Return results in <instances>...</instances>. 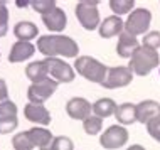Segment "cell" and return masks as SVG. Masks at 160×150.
Here are the masks:
<instances>
[{
	"label": "cell",
	"instance_id": "1",
	"mask_svg": "<svg viewBox=\"0 0 160 150\" xmlns=\"http://www.w3.org/2000/svg\"><path fill=\"white\" fill-rule=\"evenodd\" d=\"M37 51L47 58H56V56L76 58L79 48L78 42L68 36H41L37 39Z\"/></svg>",
	"mask_w": 160,
	"mask_h": 150
},
{
	"label": "cell",
	"instance_id": "2",
	"mask_svg": "<svg viewBox=\"0 0 160 150\" xmlns=\"http://www.w3.org/2000/svg\"><path fill=\"white\" fill-rule=\"evenodd\" d=\"M74 68L84 79L91 81V83L101 84L108 74V68L91 56H79L74 62Z\"/></svg>",
	"mask_w": 160,
	"mask_h": 150
},
{
	"label": "cell",
	"instance_id": "3",
	"mask_svg": "<svg viewBox=\"0 0 160 150\" xmlns=\"http://www.w3.org/2000/svg\"><path fill=\"white\" fill-rule=\"evenodd\" d=\"M160 58L158 52L148 48H138L135 51V54L132 56V61H130V69L135 72L137 76H147L152 69L158 66Z\"/></svg>",
	"mask_w": 160,
	"mask_h": 150
},
{
	"label": "cell",
	"instance_id": "4",
	"mask_svg": "<svg viewBox=\"0 0 160 150\" xmlns=\"http://www.w3.org/2000/svg\"><path fill=\"white\" fill-rule=\"evenodd\" d=\"M152 22V12L148 8H135L130 12L127 22H125V32L130 36H140L145 34Z\"/></svg>",
	"mask_w": 160,
	"mask_h": 150
},
{
	"label": "cell",
	"instance_id": "5",
	"mask_svg": "<svg viewBox=\"0 0 160 150\" xmlns=\"http://www.w3.org/2000/svg\"><path fill=\"white\" fill-rule=\"evenodd\" d=\"M76 17L86 31H94V29L99 27V24H101L96 2H88V0L79 2L76 5Z\"/></svg>",
	"mask_w": 160,
	"mask_h": 150
},
{
	"label": "cell",
	"instance_id": "6",
	"mask_svg": "<svg viewBox=\"0 0 160 150\" xmlns=\"http://www.w3.org/2000/svg\"><path fill=\"white\" fill-rule=\"evenodd\" d=\"M58 81L47 78L41 83H32L27 89V96L31 103H37V105H42L46 100H49L51 96L54 95V91L58 89Z\"/></svg>",
	"mask_w": 160,
	"mask_h": 150
},
{
	"label": "cell",
	"instance_id": "7",
	"mask_svg": "<svg viewBox=\"0 0 160 150\" xmlns=\"http://www.w3.org/2000/svg\"><path fill=\"white\" fill-rule=\"evenodd\" d=\"M128 142V132L125 130L122 125H111L105 130V133L99 138L103 148L106 150H116L120 147H123Z\"/></svg>",
	"mask_w": 160,
	"mask_h": 150
},
{
	"label": "cell",
	"instance_id": "8",
	"mask_svg": "<svg viewBox=\"0 0 160 150\" xmlns=\"http://www.w3.org/2000/svg\"><path fill=\"white\" fill-rule=\"evenodd\" d=\"M133 79V71L130 68L118 66V68H110L105 81L101 83L103 88L106 89H115V88H123L128 86Z\"/></svg>",
	"mask_w": 160,
	"mask_h": 150
},
{
	"label": "cell",
	"instance_id": "9",
	"mask_svg": "<svg viewBox=\"0 0 160 150\" xmlns=\"http://www.w3.org/2000/svg\"><path fill=\"white\" fill-rule=\"evenodd\" d=\"M44 61L47 64V72H49L51 79L58 81V83H71L74 79V71L68 62L58 58H47Z\"/></svg>",
	"mask_w": 160,
	"mask_h": 150
},
{
	"label": "cell",
	"instance_id": "10",
	"mask_svg": "<svg viewBox=\"0 0 160 150\" xmlns=\"http://www.w3.org/2000/svg\"><path fill=\"white\" fill-rule=\"evenodd\" d=\"M42 22H44V25L49 29V31L61 32L68 25V17H66V14H64L62 8H59L58 5H56L54 8H51L49 12H46V14L42 15Z\"/></svg>",
	"mask_w": 160,
	"mask_h": 150
},
{
	"label": "cell",
	"instance_id": "11",
	"mask_svg": "<svg viewBox=\"0 0 160 150\" xmlns=\"http://www.w3.org/2000/svg\"><path fill=\"white\" fill-rule=\"evenodd\" d=\"M91 103L84 98H71L66 105V113L71 117L72 120H84L91 115Z\"/></svg>",
	"mask_w": 160,
	"mask_h": 150
},
{
	"label": "cell",
	"instance_id": "12",
	"mask_svg": "<svg viewBox=\"0 0 160 150\" xmlns=\"http://www.w3.org/2000/svg\"><path fill=\"white\" fill-rule=\"evenodd\" d=\"M153 118H160V103L153 100H145L137 105V122L148 123Z\"/></svg>",
	"mask_w": 160,
	"mask_h": 150
},
{
	"label": "cell",
	"instance_id": "13",
	"mask_svg": "<svg viewBox=\"0 0 160 150\" xmlns=\"http://www.w3.org/2000/svg\"><path fill=\"white\" fill-rule=\"evenodd\" d=\"M25 118L37 125H49L51 123V113L47 111L44 105H37V103H29L24 108Z\"/></svg>",
	"mask_w": 160,
	"mask_h": 150
},
{
	"label": "cell",
	"instance_id": "14",
	"mask_svg": "<svg viewBox=\"0 0 160 150\" xmlns=\"http://www.w3.org/2000/svg\"><path fill=\"white\" fill-rule=\"evenodd\" d=\"M123 29H125L123 20L118 15H110L99 24V36L103 39H111L115 36H120Z\"/></svg>",
	"mask_w": 160,
	"mask_h": 150
},
{
	"label": "cell",
	"instance_id": "15",
	"mask_svg": "<svg viewBox=\"0 0 160 150\" xmlns=\"http://www.w3.org/2000/svg\"><path fill=\"white\" fill-rule=\"evenodd\" d=\"M140 48L138 41L135 36H130L127 32H122L118 37V44H116V54L123 59H132V56L135 54V51Z\"/></svg>",
	"mask_w": 160,
	"mask_h": 150
},
{
	"label": "cell",
	"instance_id": "16",
	"mask_svg": "<svg viewBox=\"0 0 160 150\" xmlns=\"http://www.w3.org/2000/svg\"><path fill=\"white\" fill-rule=\"evenodd\" d=\"M34 52H36V46L34 44L25 42V41H17L10 49L8 61L10 62H22V61H25V59L32 58Z\"/></svg>",
	"mask_w": 160,
	"mask_h": 150
},
{
	"label": "cell",
	"instance_id": "17",
	"mask_svg": "<svg viewBox=\"0 0 160 150\" xmlns=\"http://www.w3.org/2000/svg\"><path fill=\"white\" fill-rule=\"evenodd\" d=\"M14 34H15V37L19 41L29 42L31 39H36V37L39 36V29L34 22H31V20H22V22L15 24Z\"/></svg>",
	"mask_w": 160,
	"mask_h": 150
},
{
	"label": "cell",
	"instance_id": "18",
	"mask_svg": "<svg viewBox=\"0 0 160 150\" xmlns=\"http://www.w3.org/2000/svg\"><path fill=\"white\" fill-rule=\"evenodd\" d=\"M115 118L118 120L122 125H132L137 122V105L132 103H122L116 106Z\"/></svg>",
	"mask_w": 160,
	"mask_h": 150
},
{
	"label": "cell",
	"instance_id": "19",
	"mask_svg": "<svg viewBox=\"0 0 160 150\" xmlns=\"http://www.w3.org/2000/svg\"><path fill=\"white\" fill-rule=\"evenodd\" d=\"M25 76L32 81V83H41L49 78V72H47V64L46 61H36L31 62L25 68Z\"/></svg>",
	"mask_w": 160,
	"mask_h": 150
},
{
	"label": "cell",
	"instance_id": "20",
	"mask_svg": "<svg viewBox=\"0 0 160 150\" xmlns=\"http://www.w3.org/2000/svg\"><path fill=\"white\" fill-rule=\"evenodd\" d=\"M27 133H29V137H31L32 143L36 145V147H39L41 150L46 148V147H49L51 142L54 140L52 133H51L49 130H46V128L34 127V128H31V130H27Z\"/></svg>",
	"mask_w": 160,
	"mask_h": 150
},
{
	"label": "cell",
	"instance_id": "21",
	"mask_svg": "<svg viewBox=\"0 0 160 150\" xmlns=\"http://www.w3.org/2000/svg\"><path fill=\"white\" fill-rule=\"evenodd\" d=\"M116 106L118 105H116L111 98H99V100L93 105V111L99 118H108V117H111V115H115Z\"/></svg>",
	"mask_w": 160,
	"mask_h": 150
},
{
	"label": "cell",
	"instance_id": "22",
	"mask_svg": "<svg viewBox=\"0 0 160 150\" xmlns=\"http://www.w3.org/2000/svg\"><path fill=\"white\" fill-rule=\"evenodd\" d=\"M101 127H103V118L96 117V115H89L83 122V128L88 135H98Z\"/></svg>",
	"mask_w": 160,
	"mask_h": 150
},
{
	"label": "cell",
	"instance_id": "23",
	"mask_svg": "<svg viewBox=\"0 0 160 150\" xmlns=\"http://www.w3.org/2000/svg\"><path fill=\"white\" fill-rule=\"evenodd\" d=\"M12 145H14L15 150H32L36 145L32 143L31 137H29L27 132H20L17 133L14 138H12Z\"/></svg>",
	"mask_w": 160,
	"mask_h": 150
},
{
	"label": "cell",
	"instance_id": "24",
	"mask_svg": "<svg viewBox=\"0 0 160 150\" xmlns=\"http://www.w3.org/2000/svg\"><path fill=\"white\" fill-rule=\"evenodd\" d=\"M133 7H135V2H133V0H110V8L118 17L123 15V14H128Z\"/></svg>",
	"mask_w": 160,
	"mask_h": 150
},
{
	"label": "cell",
	"instance_id": "25",
	"mask_svg": "<svg viewBox=\"0 0 160 150\" xmlns=\"http://www.w3.org/2000/svg\"><path fill=\"white\" fill-rule=\"evenodd\" d=\"M42 150H74V143H72L71 138L61 135V137H54V140L51 142L49 147Z\"/></svg>",
	"mask_w": 160,
	"mask_h": 150
},
{
	"label": "cell",
	"instance_id": "26",
	"mask_svg": "<svg viewBox=\"0 0 160 150\" xmlns=\"http://www.w3.org/2000/svg\"><path fill=\"white\" fill-rule=\"evenodd\" d=\"M17 117V106L14 101L7 100L0 103V120L2 118H14Z\"/></svg>",
	"mask_w": 160,
	"mask_h": 150
},
{
	"label": "cell",
	"instance_id": "27",
	"mask_svg": "<svg viewBox=\"0 0 160 150\" xmlns=\"http://www.w3.org/2000/svg\"><path fill=\"white\" fill-rule=\"evenodd\" d=\"M143 48H148L153 51H157L160 48V32L158 31H152V32L145 34L143 36Z\"/></svg>",
	"mask_w": 160,
	"mask_h": 150
},
{
	"label": "cell",
	"instance_id": "28",
	"mask_svg": "<svg viewBox=\"0 0 160 150\" xmlns=\"http://www.w3.org/2000/svg\"><path fill=\"white\" fill-rule=\"evenodd\" d=\"M31 7L36 12H39L41 15H44L46 12H49L51 8L56 7V3L52 2V0H36V2H31Z\"/></svg>",
	"mask_w": 160,
	"mask_h": 150
},
{
	"label": "cell",
	"instance_id": "29",
	"mask_svg": "<svg viewBox=\"0 0 160 150\" xmlns=\"http://www.w3.org/2000/svg\"><path fill=\"white\" fill-rule=\"evenodd\" d=\"M17 128V117L14 118H2L0 120V133L5 135V133H10Z\"/></svg>",
	"mask_w": 160,
	"mask_h": 150
},
{
	"label": "cell",
	"instance_id": "30",
	"mask_svg": "<svg viewBox=\"0 0 160 150\" xmlns=\"http://www.w3.org/2000/svg\"><path fill=\"white\" fill-rule=\"evenodd\" d=\"M7 22H8V8L0 3V37H3L7 34V29H8Z\"/></svg>",
	"mask_w": 160,
	"mask_h": 150
},
{
	"label": "cell",
	"instance_id": "31",
	"mask_svg": "<svg viewBox=\"0 0 160 150\" xmlns=\"http://www.w3.org/2000/svg\"><path fill=\"white\" fill-rule=\"evenodd\" d=\"M147 130H148L150 137L160 143V118H153L152 122L147 123Z\"/></svg>",
	"mask_w": 160,
	"mask_h": 150
},
{
	"label": "cell",
	"instance_id": "32",
	"mask_svg": "<svg viewBox=\"0 0 160 150\" xmlns=\"http://www.w3.org/2000/svg\"><path fill=\"white\" fill-rule=\"evenodd\" d=\"M7 96H8L7 83H5L3 79H0V103H2V101H7Z\"/></svg>",
	"mask_w": 160,
	"mask_h": 150
},
{
	"label": "cell",
	"instance_id": "33",
	"mask_svg": "<svg viewBox=\"0 0 160 150\" xmlns=\"http://www.w3.org/2000/svg\"><path fill=\"white\" fill-rule=\"evenodd\" d=\"M127 150H145L142 145H132V147H128Z\"/></svg>",
	"mask_w": 160,
	"mask_h": 150
}]
</instances>
